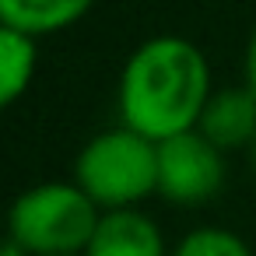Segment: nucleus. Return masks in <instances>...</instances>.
Wrapping results in <instances>:
<instances>
[{
    "mask_svg": "<svg viewBox=\"0 0 256 256\" xmlns=\"http://www.w3.org/2000/svg\"><path fill=\"white\" fill-rule=\"evenodd\" d=\"M210 92V64L193 39L151 36L123 64L116 88L120 123L151 140L176 137L200 123Z\"/></svg>",
    "mask_w": 256,
    "mask_h": 256,
    "instance_id": "1",
    "label": "nucleus"
},
{
    "mask_svg": "<svg viewBox=\"0 0 256 256\" xmlns=\"http://www.w3.org/2000/svg\"><path fill=\"white\" fill-rule=\"evenodd\" d=\"M74 182L102 207H137L158 193V140L116 123L98 130L74 158Z\"/></svg>",
    "mask_w": 256,
    "mask_h": 256,
    "instance_id": "2",
    "label": "nucleus"
},
{
    "mask_svg": "<svg viewBox=\"0 0 256 256\" xmlns=\"http://www.w3.org/2000/svg\"><path fill=\"white\" fill-rule=\"evenodd\" d=\"M98 221L102 207L74 179H53L36 182L14 196L8 210V238H14L28 256L84 252Z\"/></svg>",
    "mask_w": 256,
    "mask_h": 256,
    "instance_id": "3",
    "label": "nucleus"
},
{
    "mask_svg": "<svg viewBox=\"0 0 256 256\" xmlns=\"http://www.w3.org/2000/svg\"><path fill=\"white\" fill-rule=\"evenodd\" d=\"M224 190V151L196 126L158 140V196L172 207L210 204Z\"/></svg>",
    "mask_w": 256,
    "mask_h": 256,
    "instance_id": "4",
    "label": "nucleus"
},
{
    "mask_svg": "<svg viewBox=\"0 0 256 256\" xmlns=\"http://www.w3.org/2000/svg\"><path fill=\"white\" fill-rule=\"evenodd\" d=\"M196 130L224 154L252 148V140H256V95L246 84L214 88L204 112H200Z\"/></svg>",
    "mask_w": 256,
    "mask_h": 256,
    "instance_id": "5",
    "label": "nucleus"
},
{
    "mask_svg": "<svg viewBox=\"0 0 256 256\" xmlns=\"http://www.w3.org/2000/svg\"><path fill=\"white\" fill-rule=\"evenodd\" d=\"M84 256H172L162 228L140 207L102 210Z\"/></svg>",
    "mask_w": 256,
    "mask_h": 256,
    "instance_id": "6",
    "label": "nucleus"
},
{
    "mask_svg": "<svg viewBox=\"0 0 256 256\" xmlns=\"http://www.w3.org/2000/svg\"><path fill=\"white\" fill-rule=\"evenodd\" d=\"M92 8L95 0H0V25L42 39L78 25Z\"/></svg>",
    "mask_w": 256,
    "mask_h": 256,
    "instance_id": "7",
    "label": "nucleus"
},
{
    "mask_svg": "<svg viewBox=\"0 0 256 256\" xmlns=\"http://www.w3.org/2000/svg\"><path fill=\"white\" fill-rule=\"evenodd\" d=\"M39 67V39L11 28V25H0V106H14L36 78Z\"/></svg>",
    "mask_w": 256,
    "mask_h": 256,
    "instance_id": "8",
    "label": "nucleus"
},
{
    "mask_svg": "<svg viewBox=\"0 0 256 256\" xmlns=\"http://www.w3.org/2000/svg\"><path fill=\"white\" fill-rule=\"evenodd\" d=\"M172 256H252V249L238 232L224 224H200L176 242Z\"/></svg>",
    "mask_w": 256,
    "mask_h": 256,
    "instance_id": "9",
    "label": "nucleus"
},
{
    "mask_svg": "<svg viewBox=\"0 0 256 256\" xmlns=\"http://www.w3.org/2000/svg\"><path fill=\"white\" fill-rule=\"evenodd\" d=\"M242 84L256 95V28L246 42V53H242Z\"/></svg>",
    "mask_w": 256,
    "mask_h": 256,
    "instance_id": "10",
    "label": "nucleus"
},
{
    "mask_svg": "<svg viewBox=\"0 0 256 256\" xmlns=\"http://www.w3.org/2000/svg\"><path fill=\"white\" fill-rule=\"evenodd\" d=\"M0 256H28V252H25L14 238H8V242H4V252H0Z\"/></svg>",
    "mask_w": 256,
    "mask_h": 256,
    "instance_id": "11",
    "label": "nucleus"
},
{
    "mask_svg": "<svg viewBox=\"0 0 256 256\" xmlns=\"http://www.w3.org/2000/svg\"><path fill=\"white\" fill-rule=\"evenodd\" d=\"M249 154H252V172H256V140H252V148H249Z\"/></svg>",
    "mask_w": 256,
    "mask_h": 256,
    "instance_id": "12",
    "label": "nucleus"
},
{
    "mask_svg": "<svg viewBox=\"0 0 256 256\" xmlns=\"http://www.w3.org/2000/svg\"><path fill=\"white\" fill-rule=\"evenodd\" d=\"M50 256H84V252H50Z\"/></svg>",
    "mask_w": 256,
    "mask_h": 256,
    "instance_id": "13",
    "label": "nucleus"
}]
</instances>
